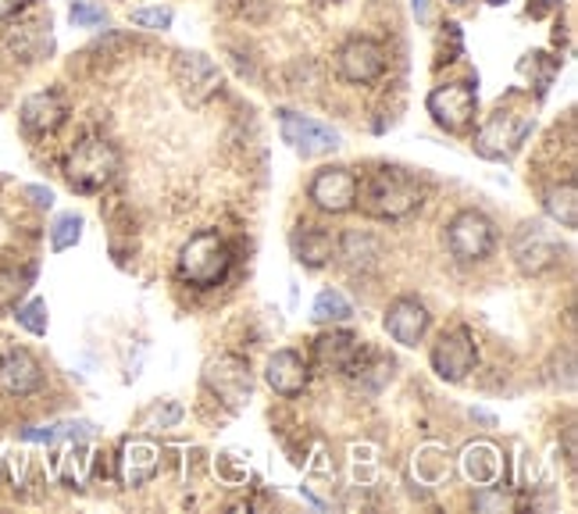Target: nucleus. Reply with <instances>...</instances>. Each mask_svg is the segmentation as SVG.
<instances>
[{
	"mask_svg": "<svg viewBox=\"0 0 578 514\" xmlns=\"http://www.w3.org/2000/svg\"><path fill=\"white\" fill-rule=\"evenodd\" d=\"M361 354H364L361 336H353L347 329H329L315 340V361L325 372H350Z\"/></svg>",
	"mask_w": 578,
	"mask_h": 514,
	"instance_id": "17",
	"label": "nucleus"
},
{
	"mask_svg": "<svg viewBox=\"0 0 578 514\" xmlns=\"http://www.w3.org/2000/svg\"><path fill=\"white\" fill-rule=\"evenodd\" d=\"M83 240V218L76 211H68V215H57L54 218V226H51V251L54 254H65L72 251Z\"/></svg>",
	"mask_w": 578,
	"mask_h": 514,
	"instance_id": "26",
	"label": "nucleus"
},
{
	"mask_svg": "<svg viewBox=\"0 0 578 514\" xmlns=\"http://www.w3.org/2000/svg\"><path fill=\"white\" fill-rule=\"evenodd\" d=\"M336 247H339L336 237L321 226H304L293 232V254L304 269H325V264L332 261Z\"/></svg>",
	"mask_w": 578,
	"mask_h": 514,
	"instance_id": "21",
	"label": "nucleus"
},
{
	"mask_svg": "<svg viewBox=\"0 0 578 514\" xmlns=\"http://www.w3.org/2000/svg\"><path fill=\"white\" fill-rule=\"evenodd\" d=\"M146 418H151V422H157V425H175V422H179L183 418V407L179 404H168L165 411H161V404L151 411V415H146Z\"/></svg>",
	"mask_w": 578,
	"mask_h": 514,
	"instance_id": "32",
	"label": "nucleus"
},
{
	"mask_svg": "<svg viewBox=\"0 0 578 514\" xmlns=\"http://www.w3.org/2000/svg\"><path fill=\"white\" fill-rule=\"evenodd\" d=\"M264 379L279 396H301L310 383V369L296 350H275L269 358V369H264Z\"/></svg>",
	"mask_w": 578,
	"mask_h": 514,
	"instance_id": "19",
	"label": "nucleus"
},
{
	"mask_svg": "<svg viewBox=\"0 0 578 514\" xmlns=\"http://www.w3.org/2000/svg\"><path fill=\"white\" fill-rule=\"evenodd\" d=\"M479 364V347L476 336L468 329H454L443 332L436 347H433V372L443 379V383H465V379L476 372Z\"/></svg>",
	"mask_w": 578,
	"mask_h": 514,
	"instance_id": "9",
	"label": "nucleus"
},
{
	"mask_svg": "<svg viewBox=\"0 0 578 514\" xmlns=\"http://www.w3.org/2000/svg\"><path fill=\"white\" fill-rule=\"evenodd\" d=\"M385 72V51L382 43L368 36H353L339 47V76L347 83H375Z\"/></svg>",
	"mask_w": 578,
	"mask_h": 514,
	"instance_id": "13",
	"label": "nucleus"
},
{
	"mask_svg": "<svg viewBox=\"0 0 578 514\" xmlns=\"http://www.w3.org/2000/svg\"><path fill=\"white\" fill-rule=\"evenodd\" d=\"M279 129H283V140L304 157L332 154L339 146V132L332 125H321V122L307 119V114H296V111H279Z\"/></svg>",
	"mask_w": 578,
	"mask_h": 514,
	"instance_id": "11",
	"label": "nucleus"
},
{
	"mask_svg": "<svg viewBox=\"0 0 578 514\" xmlns=\"http://www.w3.org/2000/svg\"><path fill=\"white\" fill-rule=\"evenodd\" d=\"M411 4H414V14H418V19L425 22L428 19V4H425V0H411Z\"/></svg>",
	"mask_w": 578,
	"mask_h": 514,
	"instance_id": "35",
	"label": "nucleus"
},
{
	"mask_svg": "<svg viewBox=\"0 0 578 514\" xmlns=\"http://www.w3.org/2000/svg\"><path fill=\"white\" fill-rule=\"evenodd\" d=\"M172 76H175V86H179L189 105H204V100L215 97L218 86H221L218 65L207 54H197V51H179V54H175Z\"/></svg>",
	"mask_w": 578,
	"mask_h": 514,
	"instance_id": "10",
	"label": "nucleus"
},
{
	"mask_svg": "<svg viewBox=\"0 0 578 514\" xmlns=\"http://www.w3.org/2000/svg\"><path fill=\"white\" fill-rule=\"evenodd\" d=\"M232 269V254L229 243L218 237V232H197L189 237L179 251V278L197 289H215L229 278Z\"/></svg>",
	"mask_w": 578,
	"mask_h": 514,
	"instance_id": "3",
	"label": "nucleus"
},
{
	"mask_svg": "<svg viewBox=\"0 0 578 514\" xmlns=\"http://www.w3.org/2000/svg\"><path fill=\"white\" fill-rule=\"evenodd\" d=\"M433 122L447 132H465L471 122H476V108H479V94L471 83H443L436 86L425 100Z\"/></svg>",
	"mask_w": 578,
	"mask_h": 514,
	"instance_id": "7",
	"label": "nucleus"
},
{
	"mask_svg": "<svg viewBox=\"0 0 578 514\" xmlns=\"http://www.w3.org/2000/svg\"><path fill=\"white\" fill-rule=\"evenodd\" d=\"M310 318L321 321V326H336V321L353 318V307L339 289H321L315 297V307H310Z\"/></svg>",
	"mask_w": 578,
	"mask_h": 514,
	"instance_id": "25",
	"label": "nucleus"
},
{
	"mask_svg": "<svg viewBox=\"0 0 578 514\" xmlns=\"http://www.w3.org/2000/svg\"><path fill=\"white\" fill-rule=\"evenodd\" d=\"M339 254L347 258L350 269H368V264L379 261V243L372 237H361V232H347Z\"/></svg>",
	"mask_w": 578,
	"mask_h": 514,
	"instance_id": "27",
	"label": "nucleus"
},
{
	"mask_svg": "<svg viewBox=\"0 0 578 514\" xmlns=\"http://www.w3.org/2000/svg\"><path fill=\"white\" fill-rule=\"evenodd\" d=\"M543 211H546V218H550L554 226L575 229L578 226V186H575V179H565V183H557V186L546 189Z\"/></svg>",
	"mask_w": 578,
	"mask_h": 514,
	"instance_id": "22",
	"label": "nucleus"
},
{
	"mask_svg": "<svg viewBox=\"0 0 578 514\" xmlns=\"http://www.w3.org/2000/svg\"><path fill=\"white\" fill-rule=\"evenodd\" d=\"M454 4H468V0H454Z\"/></svg>",
	"mask_w": 578,
	"mask_h": 514,
	"instance_id": "38",
	"label": "nucleus"
},
{
	"mask_svg": "<svg viewBox=\"0 0 578 514\" xmlns=\"http://www.w3.org/2000/svg\"><path fill=\"white\" fill-rule=\"evenodd\" d=\"M471 418H479L482 425H493V418H489V415H486V411H471Z\"/></svg>",
	"mask_w": 578,
	"mask_h": 514,
	"instance_id": "36",
	"label": "nucleus"
},
{
	"mask_svg": "<svg viewBox=\"0 0 578 514\" xmlns=\"http://www.w3.org/2000/svg\"><path fill=\"white\" fill-rule=\"evenodd\" d=\"M22 8H29V0H0V22L4 19H14Z\"/></svg>",
	"mask_w": 578,
	"mask_h": 514,
	"instance_id": "34",
	"label": "nucleus"
},
{
	"mask_svg": "<svg viewBox=\"0 0 578 514\" xmlns=\"http://www.w3.org/2000/svg\"><path fill=\"white\" fill-rule=\"evenodd\" d=\"M493 243H497V232L493 222L482 215V211H457L447 226V247L457 261L465 264H476L486 261L493 254Z\"/></svg>",
	"mask_w": 578,
	"mask_h": 514,
	"instance_id": "6",
	"label": "nucleus"
},
{
	"mask_svg": "<svg viewBox=\"0 0 578 514\" xmlns=\"http://www.w3.org/2000/svg\"><path fill=\"white\" fill-rule=\"evenodd\" d=\"M161 468V450L146 436H129L122 444V458H118V475L126 486H146Z\"/></svg>",
	"mask_w": 578,
	"mask_h": 514,
	"instance_id": "15",
	"label": "nucleus"
},
{
	"mask_svg": "<svg viewBox=\"0 0 578 514\" xmlns=\"http://www.w3.org/2000/svg\"><path fill=\"white\" fill-rule=\"evenodd\" d=\"M486 4H508V0H486Z\"/></svg>",
	"mask_w": 578,
	"mask_h": 514,
	"instance_id": "37",
	"label": "nucleus"
},
{
	"mask_svg": "<svg viewBox=\"0 0 578 514\" xmlns=\"http://www.w3.org/2000/svg\"><path fill=\"white\" fill-rule=\"evenodd\" d=\"M428 321H433V315H428V307L422 300L400 297V300H393L390 307H385L382 326L400 347H418L425 340V332H428Z\"/></svg>",
	"mask_w": 578,
	"mask_h": 514,
	"instance_id": "14",
	"label": "nucleus"
},
{
	"mask_svg": "<svg viewBox=\"0 0 578 514\" xmlns=\"http://www.w3.org/2000/svg\"><path fill=\"white\" fill-rule=\"evenodd\" d=\"M94 433L90 422H57V425H36V429H25L22 439L29 444H57V439H86Z\"/></svg>",
	"mask_w": 578,
	"mask_h": 514,
	"instance_id": "24",
	"label": "nucleus"
},
{
	"mask_svg": "<svg viewBox=\"0 0 578 514\" xmlns=\"http://www.w3.org/2000/svg\"><path fill=\"white\" fill-rule=\"evenodd\" d=\"M25 197L33 200L36 208H51V204H54V194L47 186H25Z\"/></svg>",
	"mask_w": 578,
	"mask_h": 514,
	"instance_id": "33",
	"label": "nucleus"
},
{
	"mask_svg": "<svg viewBox=\"0 0 578 514\" xmlns=\"http://www.w3.org/2000/svg\"><path fill=\"white\" fill-rule=\"evenodd\" d=\"M43 386V369L29 350H8L0 358V390L11 396H29Z\"/></svg>",
	"mask_w": 578,
	"mask_h": 514,
	"instance_id": "18",
	"label": "nucleus"
},
{
	"mask_svg": "<svg viewBox=\"0 0 578 514\" xmlns=\"http://www.w3.org/2000/svg\"><path fill=\"white\" fill-rule=\"evenodd\" d=\"M546 4H560V0H546Z\"/></svg>",
	"mask_w": 578,
	"mask_h": 514,
	"instance_id": "39",
	"label": "nucleus"
},
{
	"mask_svg": "<svg viewBox=\"0 0 578 514\" xmlns=\"http://www.w3.org/2000/svg\"><path fill=\"white\" fill-rule=\"evenodd\" d=\"M532 132V111L528 108H497L476 132V151L489 161H503L522 151L525 136Z\"/></svg>",
	"mask_w": 578,
	"mask_h": 514,
	"instance_id": "4",
	"label": "nucleus"
},
{
	"mask_svg": "<svg viewBox=\"0 0 578 514\" xmlns=\"http://www.w3.org/2000/svg\"><path fill=\"white\" fill-rule=\"evenodd\" d=\"M471 507L486 511V514H508V511L517 507V501H514V493H508V490L493 482V486H482L476 496H471Z\"/></svg>",
	"mask_w": 578,
	"mask_h": 514,
	"instance_id": "28",
	"label": "nucleus"
},
{
	"mask_svg": "<svg viewBox=\"0 0 578 514\" xmlns=\"http://www.w3.org/2000/svg\"><path fill=\"white\" fill-rule=\"evenodd\" d=\"M118 168H122L118 146L103 136H83L65 157V179L76 194H100V189H108Z\"/></svg>",
	"mask_w": 578,
	"mask_h": 514,
	"instance_id": "2",
	"label": "nucleus"
},
{
	"mask_svg": "<svg viewBox=\"0 0 578 514\" xmlns=\"http://www.w3.org/2000/svg\"><path fill=\"white\" fill-rule=\"evenodd\" d=\"M511 254H514L517 269H522L525 275H543L546 269H554V264L560 261L565 247H560V240L543 222H525L522 229L514 232Z\"/></svg>",
	"mask_w": 578,
	"mask_h": 514,
	"instance_id": "8",
	"label": "nucleus"
},
{
	"mask_svg": "<svg viewBox=\"0 0 578 514\" xmlns=\"http://www.w3.org/2000/svg\"><path fill=\"white\" fill-rule=\"evenodd\" d=\"M358 197L368 215L385 218V222H396V218H407L422 208V186L400 168L372 172L364 183H358Z\"/></svg>",
	"mask_w": 578,
	"mask_h": 514,
	"instance_id": "1",
	"label": "nucleus"
},
{
	"mask_svg": "<svg viewBox=\"0 0 578 514\" xmlns=\"http://www.w3.org/2000/svg\"><path fill=\"white\" fill-rule=\"evenodd\" d=\"M19 119H22V129L25 132H33V136H47V132L62 129V122L68 119V105H65L62 94L40 90V94L22 100Z\"/></svg>",
	"mask_w": 578,
	"mask_h": 514,
	"instance_id": "16",
	"label": "nucleus"
},
{
	"mask_svg": "<svg viewBox=\"0 0 578 514\" xmlns=\"http://www.w3.org/2000/svg\"><path fill=\"white\" fill-rule=\"evenodd\" d=\"M72 25H83V29H94V25H103V8L90 4V0H76L68 11Z\"/></svg>",
	"mask_w": 578,
	"mask_h": 514,
	"instance_id": "30",
	"label": "nucleus"
},
{
	"mask_svg": "<svg viewBox=\"0 0 578 514\" xmlns=\"http://www.w3.org/2000/svg\"><path fill=\"white\" fill-rule=\"evenodd\" d=\"M307 197L315 200V208L325 215H343L358 204V175L350 168H321L315 179H310Z\"/></svg>",
	"mask_w": 578,
	"mask_h": 514,
	"instance_id": "12",
	"label": "nucleus"
},
{
	"mask_svg": "<svg viewBox=\"0 0 578 514\" xmlns=\"http://www.w3.org/2000/svg\"><path fill=\"white\" fill-rule=\"evenodd\" d=\"M204 386L226 407L240 411L254 393V375H250V364L240 354H218L204 364Z\"/></svg>",
	"mask_w": 578,
	"mask_h": 514,
	"instance_id": "5",
	"label": "nucleus"
},
{
	"mask_svg": "<svg viewBox=\"0 0 578 514\" xmlns=\"http://www.w3.org/2000/svg\"><path fill=\"white\" fill-rule=\"evenodd\" d=\"M132 22H137L140 29H168L172 11L168 8H137L132 11Z\"/></svg>",
	"mask_w": 578,
	"mask_h": 514,
	"instance_id": "31",
	"label": "nucleus"
},
{
	"mask_svg": "<svg viewBox=\"0 0 578 514\" xmlns=\"http://www.w3.org/2000/svg\"><path fill=\"white\" fill-rule=\"evenodd\" d=\"M51 47L54 40L51 33H43L40 25H19L4 36V51L19 57V62H40V57L51 54Z\"/></svg>",
	"mask_w": 578,
	"mask_h": 514,
	"instance_id": "23",
	"label": "nucleus"
},
{
	"mask_svg": "<svg viewBox=\"0 0 578 514\" xmlns=\"http://www.w3.org/2000/svg\"><path fill=\"white\" fill-rule=\"evenodd\" d=\"M19 326L25 329V332H33V336H43L47 332V300H25L22 307H19Z\"/></svg>",
	"mask_w": 578,
	"mask_h": 514,
	"instance_id": "29",
	"label": "nucleus"
},
{
	"mask_svg": "<svg viewBox=\"0 0 578 514\" xmlns=\"http://www.w3.org/2000/svg\"><path fill=\"white\" fill-rule=\"evenodd\" d=\"M461 475L471 486H493L503 475V458L489 439H476L461 450Z\"/></svg>",
	"mask_w": 578,
	"mask_h": 514,
	"instance_id": "20",
	"label": "nucleus"
}]
</instances>
